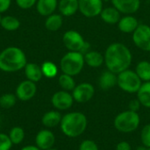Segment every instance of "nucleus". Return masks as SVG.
<instances>
[{
	"label": "nucleus",
	"mask_w": 150,
	"mask_h": 150,
	"mask_svg": "<svg viewBox=\"0 0 150 150\" xmlns=\"http://www.w3.org/2000/svg\"><path fill=\"white\" fill-rule=\"evenodd\" d=\"M104 59L107 69L118 75L129 69L133 61V55L126 45L120 42H114L107 47Z\"/></svg>",
	"instance_id": "1"
},
{
	"label": "nucleus",
	"mask_w": 150,
	"mask_h": 150,
	"mask_svg": "<svg viewBox=\"0 0 150 150\" xmlns=\"http://www.w3.org/2000/svg\"><path fill=\"white\" fill-rule=\"evenodd\" d=\"M27 63L25 52L18 47H8L0 53V70L6 73L19 71Z\"/></svg>",
	"instance_id": "2"
},
{
	"label": "nucleus",
	"mask_w": 150,
	"mask_h": 150,
	"mask_svg": "<svg viewBox=\"0 0 150 150\" xmlns=\"http://www.w3.org/2000/svg\"><path fill=\"white\" fill-rule=\"evenodd\" d=\"M88 120L83 112H72L62 116L60 127L61 130L66 136L76 138L84 133L87 128Z\"/></svg>",
	"instance_id": "3"
},
{
	"label": "nucleus",
	"mask_w": 150,
	"mask_h": 150,
	"mask_svg": "<svg viewBox=\"0 0 150 150\" xmlns=\"http://www.w3.org/2000/svg\"><path fill=\"white\" fill-rule=\"evenodd\" d=\"M85 64L83 54L81 52L69 51L65 54L60 62V67L62 73L75 76L81 73Z\"/></svg>",
	"instance_id": "4"
},
{
	"label": "nucleus",
	"mask_w": 150,
	"mask_h": 150,
	"mask_svg": "<svg viewBox=\"0 0 150 150\" xmlns=\"http://www.w3.org/2000/svg\"><path fill=\"white\" fill-rule=\"evenodd\" d=\"M115 128L124 134H129L134 132L140 126L141 119L136 112L130 110L119 113L114 119Z\"/></svg>",
	"instance_id": "5"
},
{
	"label": "nucleus",
	"mask_w": 150,
	"mask_h": 150,
	"mask_svg": "<svg viewBox=\"0 0 150 150\" xmlns=\"http://www.w3.org/2000/svg\"><path fill=\"white\" fill-rule=\"evenodd\" d=\"M142 84V81L135 71L127 69L117 75V85L125 92L137 93Z\"/></svg>",
	"instance_id": "6"
},
{
	"label": "nucleus",
	"mask_w": 150,
	"mask_h": 150,
	"mask_svg": "<svg viewBox=\"0 0 150 150\" xmlns=\"http://www.w3.org/2000/svg\"><path fill=\"white\" fill-rule=\"evenodd\" d=\"M134 45L142 51L150 52V26L146 24H140L133 33Z\"/></svg>",
	"instance_id": "7"
},
{
	"label": "nucleus",
	"mask_w": 150,
	"mask_h": 150,
	"mask_svg": "<svg viewBox=\"0 0 150 150\" xmlns=\"http://www.w3.org/2000/svg\"><path fill=\"white\" fill-rule=\"evenodd\" d=\"M62 42L69 51L81 52L86 41L80 33L69 30L64 33L62 36Z\"/></svg>",
	"instance_id": "8"
},
{
	"label": "nucleus",
	"mask_w": 150,
	"mask_h": 150,
	"mask_svg": "<svg viewBox=\"0 0 150 150\" xmlns=\"http://www.w3.org/2000/svg\"><path fill=\"white\" fill-rule=\"evenodd\" d=\"M79 11L86 18L99 16L103 10V0H78Z\"/></svg>",
	"instance_id": "9"
},
{
	"label": "nucleus",
	"mask_w": 150,
	"mask_h": 150,
	"mask_svg": "<svg viewBox=\"0 0 150 150\" xmlns=\"http://www.w3.org/2000/svg\"><path fill=\"white\" fill-rule=\"evenodd\" d=\"M94 94V86L90 83H81L76 85L75 89L72 91V96L74 100L81 104L89 102L93 98Z\"/></svg>",
	"instance_id": "10"
},
{
	"label": "nucleus",
	"mask_w": 150,
	"mask_h": 150,
	"mask_svg": "<svg viewBox=\"0 0 150 150\" xmlns=\"http://www.w3.org/2000/svg\"><path fill=\"white\" fill-rule=\"evenodd\" d=\"M72 94L66 91H60L55 92L51 98L53 106L59 111H65L69 109L74 103Z\"/></svg>",
	"instance_id": "11"
},
{
	"label": "nucleus",
	"mask_w": 150,
	"mask_h": 150,
	"mask_svg": "<svg viewBox=\"0 0 150 150\" xmlns=\"http://www.w3.org/2000/svg\"><path fill=\"white\" fill-rule=\"evenodd\" d=\"M29 80H25L21 82L16 88V97L18 99L21 101H28L32 99L37 91V86Z\"/></svg>",
	"instance_id": "12"
},
{
	"label": "nucleus",
	"mask_w": 150,
	"mask_h": 150,
	"mask_svg": "<svg viewBox=\"0 0 150 150\" xmlns=\"http://www.w3.org/2000/svg\"><path fill=\"white\" fill-rule=\"evenodd\" d=\"M114 6L120 13L132 15L135 13L141 6V0H111Z\"/></svg>",
	"instance_id": "13"
},
{
	"label": "nucleus",
	"mask_w": 150,
	"mask_h": 150,
	"mask_svg": "<svg viewBox=\"0 0 150 150\" xmlns=\"http://www.w3.org/2000/svg\"><path fill=\"white\" fill-rule=\"evenodd\" d=\"M55 142L54 133L47 129L40 130L35 137V144L40 150H47L53 148Z\"/></svg>",
	"instance_id": "14"
},
{
	"label": "nucleus",
	"mask_w": 150,
	"mask_h": 150,
	"mask_svg": "<svg viewBox=\"0 0 150 150\" xmlns=\"http://www.w3.org/2000/svg\"><path fill=\"white\" fill-rule=\"evenodd\" d=\"M118 28L124 33H133L140 25L138 19L133 15H126L118 22Z\"/></svg>",
	"instance_id": "15"
},
{
	"label": "nucleus",
	"mask_w": 150,
	"mask_h": 150,
	"mask_svg": "<svg viewBox=\"0 0 150 150\" xmlns=\"http://www.w3.org/2000/svg\"><path fill=\"white\" fill-rule=\"evenodd\" d=\"M58 9L62 16L70 17L79 11L78 0H60Z\"/></svg>",
	"instance_id": "16"
},
{
	"label": "nucleus",
	"mask_w": 150,
	"mask_h": 150,
	"mask_svg": "<svg viewBox=\"0 0 150 150\" xmlns=\"http://www.w3.org/2000/svg\"><path fill=\"white\" fill-rule=\"evenodd\" d=\"M58 7L57 0H37L36 9L41 16H49L53 14Z\"/></svg>",
	"instance_id": "17"
},
{
	"label": "nucleus",
	"mask_w": 150,
	"mask_h": 150,
	"mask_svg": "<svg viewBox=\"0 0 150 150\" xmlns=\"http://www.w3.org/2000/svg\"><path fill=\"white\" fill-rule=\"evenodd\" d=\"M120 12L114 7V6H108L105 8H103L100 17L102 20L109 25H115L118 24V22L120 19Z\"/></svg>",
	"instance_id": "18"
},
{
	"label": "nucleus",
	"mask_w": 150,
	"mask_h": 150,
	"mask_svg": "<svg viewBox=\"0 0 150 150\" xmlns=\"http://www.w3.org/2000/svg\"><path fill=\"white\" fill-rule=\"evenodd\" d=\"M117 85V75L110 70L104 71L98 78V86L104 90L107 91Z\"/></svg>",
	"instance_id": "19"
},
{
	"label": "nucleus",
	"mask_w": 150,
	"mask_h": 150,
	"mask_svg": "<svg viewBox=\"0 0 150 150\" xmlns=\"http://www.w3.org/2000/svg\"><path fill=\"white\" fill-rule=\"evenodd\" d=\"M25 75L27 80L32 81L33 83H37L41 80L43 74L41 71V67L33 62H27L24 68Z\"/></svg>",
	"instance_id": "20"
},
{
	"label": "nucleus",
	"mask_w": 150,
	"mask_h": 150,
	"mask_svg": "<svg viewBox=\"0 0 150 150\" xmlns=\"http://www.w3.org/2000/svg\"><path fill=\"white\" fill-rule=\"evenodd\" d=\"M85 63L91 68H98L105 63L104 55L95 50H90L83 54Z\"/></svg>",
	"instance_id": "21"
},
{
	"label": "nucleus",
	"mask_w": 150,
	"mask_h": 150,
	"mask_svg": "<svg viewBox=\"0 0 150 150\" xmlns=\"http://www.w3.org/2000/svg\"><path fill=\"white\" fill-rule=\"evenodd\" d=\"M62 118V116L58 111H49L42 116L41 122L46 127L52 128L60 125Z\"/></svg>",
	"instance_id": "22"
},
{
	"label": "nucleus",
	"mask_w": 150,
	"mask_h": 150,
	"mask_svg": "<svg viewBox=\"0 0 150 150\" xmlns=\"http://www.w3.org/2000/svg\"><path fill=\"white\" fill-rule=\"evenodd\" d=\"M137 99L144 107L150 108V81L144 82L137 91Z\"/></svg>",
	"instance_id": "23"
},
{
	"label": "nucleus",
	"mask_w": 150,
	"mask_h": 150,
	"mask_svg": "<svg viewBox=\"0 0 150 150\" xmlns=\"http://www.w3.org/2000/svg\"><path fill=\"white\" fill-rule=\"evenodd\" d=\"M63 24V18L61 14H51L47 16L45 21V27L51 32H56L61 29Z\"/></svg>",
	"instance_id": "24"
},
{
	"label": "nucleus",
	"mask_w": 150,
	"mask_h": 150,
	"mask_svg": "<svg viewBox=\"0 0 150 150\" xmlns=\"http://www.w3.org/2000/svg\"><path fill=\"white\" fill-rule=\"evenodd\" d=\"M135 72L143 82L150 81V62L149 61H141L135 68Z\"/></svg>",
	"instance_id": "25"
},
{
	"label": "nucleus",
	"mask_w": 150,
	"mask_h": 150,
	"mask_svg": "<svg viewBox=\"0 0 150 150\" xmlns=\"http://www.w3.org/2000/svg\"><path fill=\"white\" fill-rule=\"evenodd\" d=\"M0 25L6 31L13 32V31H16L19 28L20 21L16 17L7 15L4 17H2Z\"/></svg>",
	"instance_id": "26"
},
{
	"label": "nucleus",
	"mask_w": 150,
	"mask_h": 150,
	"mask_svg": "<svg viewBox=\"0 0 150 150\" xmlns=\"http://www.w3.org/2000/svg\"><path fill=\"white\" fill-rule=\"evenodd\" d=\"M59 85L62 88L63 91H73L76 87V82L73 78V76L62 73L58 79Z\"/></svg>",
	"instance_id": "27"
},
{
	"label": "nucleus",
	"mask_w": 150,
	"mask_h": 150,
	"mask_svg": "<svg viewBox=\"0 0 150 150\" xmlns=\"http://www.w3.org/2000/svg\"><path fill=\"white\" fill-rule=\"evenodd\" d=\"M40 67L43 76H46L47 78H54L58 74V68L53 62H44Z\"/></svg>",
	"instance_id": "28"
},
{
	"label": "nucleus",
	"mask_w": 150,
	"mask_h": 150,
	"mask_svg": "<svg viewBox=\"0 0 150 150\" xmlns=\"http://www.w3.org/2000/svg\"><path fill=\"white\" fill-rule=\"evenodd\" d=\"M9 137L13 145L20 144L25 138V131L20 127H14L10 130Z\"/></svg>",
	"instance_id": "29"
},
{
	"label": "nucleus",
	"mask_w": 150,
	"mask_h": 150,
	"mask_svg": "<svg viewBox=\"0 0 150 150\" xmlns=\"http://www.w3.org/2000/svg\"><path fill=\"white\" fill-rule=\"evenodd\" d=\"M16 102L17 97L12 93H5L0 97V106L4 109H10L13 107Z\"/></svg>",
	"instance_id": "30"
},
{
	"label": "nucleus",
	"mask_w": 150,
	"mask_h": 150,
	"mask_svg": "<svg viewBox=\"0 0 150 150\" xmlns=\"http://www.w3.org/2000/svg\"><path fill=\"white\" fill-rule=\"evenodd\" d=\"M141 141L142 145L147 148H150V124L146 125L141 132Z\"/></svg>",
	"instance_id": "31"
},
{
	"label": "nucleus",
	"mask_w": 150,
	"mask_h": 150,
	"mask_svg": "<svg viewBox=\"0 0 150 150\" xmlns=\"http://www.w3.org/2000/svg\"><path fill=\"white\" fill-rule=\"evenodd\" d=\"M12 142L8 134L0 133V150H10L12 147Z\"/></svg>",
	"instance_id": "32"
},
{
	"label": "nucleus",
	"mask_w": 150,
	"mask_h": 150,
	"mask_svg": "<svg viewBox=\"0 0 150 150\" xmlns=\"http://www.w3.org/2000/svg\"><path fill=\"white\" fill-rule=\"evenodd\" d=\"M79 150H98V147L95 142L91 140H84L81 142Z\"/></svg>",
	"instance_id": "33"
},
{
	"label": "nucleus",
	"mask_w": 150,
	"mask_h": 150,
	"mask_svg": "<svg viewBox=\"0 0 150 150\" xmlns=\"http://www.w3.org/2000/svg\"><path fill=\"white\" fill-rule=\"evenodd\" d=\"M36 3L37 0H16L17 5L23 10H27L32 8Z\"/></svg>",
	"instance_id": "34"
},
{
	"label": "nucleus",
	"mask_w": 150,
	"mask_h": 150,
	"mask_svg": "<svg viewBox=\"0 0 150 150\" xmlns=\"http://www.w3.org/2000/svg\"><path fill=\"white\" fill-rule=\"evenodd\" d=\"M141 106H142V105H141V103H140V101L136 98V99H133V100H131L130 101V103H129V105H128V110H130V111H133V112H138L139 110H140V108H141Z\"/></svg>",
	"instance_id": "35"
},
{
	"label": "nucleus",
	"mask_w": 150,
	"mask_h": 150,
	"mask_svg": "<svg viewBox=\"0 0 150 150\" xmlns=\"http://www.w3.org/2000/svg\"><path fill=\"white\" fill-rule=\"evenodd\" d=\"M11 0H0V13L5 12L9 10Z\"/></svg>",
	"instance_id": "36"
},
{
	"label": "nucleus",
	"mask_w": 150,
	"mask_h": 150,
	"mask_svg": "<svg viewBox=\"0 0 150 150\" xmlns=\"http://www.w3.org/2000/svg\"><path fill=\"white\" fill-rule=\"evenodd\" d=\"M116 150H132V148L127 142L123 141V142H120L117 144Z\"/></svg>",
	"instance_id": "37"
},
{
	"label": "nucleus",
	"mask_w": 150,
	"mask_h": 150,
	"mask_svg": "<svg viewBox=\"0 0 150 150\" xmlns=\"http://www.w3.org/2000/svg\"><path fill=\"white\" fill-rule=\"evenodd\" d=\"M21 150H40L37 146H33V145H28L25 146L24 148H22Z\"/></svg>",
	"instance_id": "38"
},
{
	"label": "nucleus",
	"mask_w": 150,
	"mask_h": 150,
	"mask_svg": "<svg viewBox=\"0 0 150 150\" xmlns=\"http://www.w3.org/2000/svg\"><path fill=\"white\" fill-rule=\"evenodd\" d=\"M47 150H57L56 149H53V148H51V149H47Z\"/></svg>",
	"instance_id": "39"
},
{
	"label": "nucleus",
	"mask_w": 150,
	"mask_h": 150,
	"mask_svg": "<svg viewBox=\"0 0 150 150\" xmlns=\"http://www.w3.org/2000/svg\"><path fill=\"white\" fill-rule=\"evenodd\" d=\"M1 19H2V17L0 16V24H1Z\"/></svg>",
	"instance_id": "40"
},
{
	"label": "nucleus",
	"mask_w": 150,
	"mask_h": 150,
	"mask_svg": "<svg viewBox=\"0 0 150 150\" xmlns=\"http://www.w3.org/2000/svg\"><path fill=\"white\" fill-rule=\"evenodd\" d=\"M147 150H150V148L149 149H147Z\"/></svg>",
	"instance_id": "41"
}]
</instances>
